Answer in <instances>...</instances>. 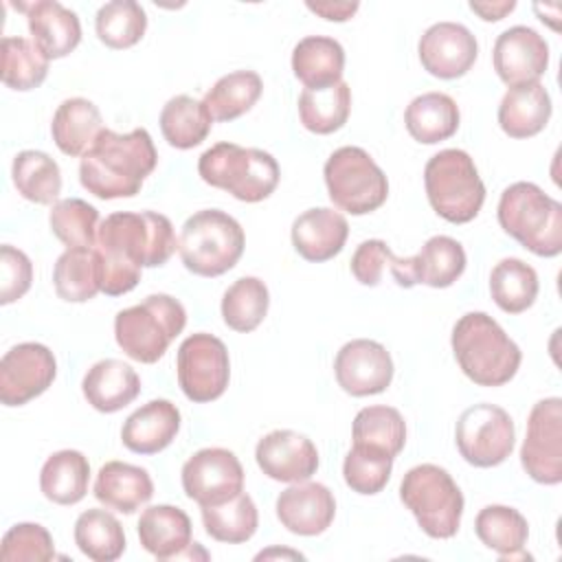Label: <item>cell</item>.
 Here are the masks:
<instances>
[{
  "instance_id": "21",
  "label": "cell",
  "mask_w": 562,
  "mask_h": 562,
  "mask_svg": "<svg viewBox=\"0 0 562 562\" xmlns=\"http://www.w3.org/2000/svg\"><path fill=\"white\" fill-rule=\"evenodd\" d=\"M26 13V24L33 42L48 59L70 55L81 42V22L75 11L57 0H37L31 4H15Z\"/></svg>"
},
{
  "instance_id": "40",
  "label": "cell",
  "mask_w": 562,
  "mask_h": 562,
  "mask_svg": "<svg viewBox=\"0 0 562 562\" xmlns=\"http://www.w3.org/2000/svg\"><path fill=\"white\" fill-rule=\"evenodd\" d=\"M263 81L255 70H235L215 81L204 94V105L213 121H233L246 114L261 97Z\"/></svg>"
},
{
  "instance_id": "13",
  "label": "cell",
  "mask_w": 562,
  "mask_h": 562,
  "mask_svg": "<svg viewBox=\"0 0 562 562\" xmlns=\"http://www.w3.org/2000/svg\"><path fill=\"white\" fill-rule=\"evenodd\" d=\"M525 472L542 485L562 481V400L547 397L533 404L520 448Z\"/></svg>"
},
{
  "instance_id": "8",
  "label": "cell",
  "mask_w": 562,
  "mask_h": 562,
  "mask_svg": "<svg viewBox=\"0 0 562 562\" xmlns=\"http://www.w3.org/2000/svg\"><path fill=\"white\" fill-rule=\"evenodd\" d=\"M424 187L432 211L452 224L472 222L485 202V184L463 149L437 151L424 167Z\"/></svg>"
},
{
  "instance_id": "47",
  "label": "cell",
  "mask_w": 562,
  "mask_h": 562,
  "mask_svg": "<svg viewBox=\"0 0 562 562\" xmlns=\"http://www.w3.org/2000/svg\"><path fill=\"white\" fill-rule=\"evenodd\" d=\"M53 235L66 248H94L99 233V211L81 198L57 200L48 215Z\"/></svg>"
},
{
  "instance_id": "22",
  "label": "cell",
  "mask_w": 562,
  "mask_h": 562,
  "mask_svg": "<svg viewBox=\"0 0 562 562\" xmlns=\"http://www.w3.org/2000/svg\"><path fill=\"white\" fill-rule=\"evenodd\" d=\"M349 235V224L342 213L318 206L303 211L292 222V246L305 261H327L334 259Z\"/></svg>"
},
{
  "instance_id": "18",
  "label": "cell",
  "mask_w": 562,
  "mask_h": 562,
  "mask_svg": "<svg viewBox=\"0 0 562 562\" xmlns=\"http://www.w3.org/2000/svg\"><path fill=\"white\" fill-rule=\"evenodd\" d=\"M417 53L426 72L439 79H457L474 66L479 44L468 26L457 22H437L419 37Z\"/></svg>"
},
{
  "instance_id": "53",
  "label": "cell",
  "mask_w": 562,
  "mask_h": 562,
  "mask_svg": "<svg viewBox=\"0 0 562 562\" xmlns=\"http://www.w3.org/2000/svg\"><path fill=\"white\" fill-rule=\"evenodd\" d=\"M270 555H279V551H263V553H259L257 555V560H261V558H270ZM281 555H292V558H303L301 553H294V551H281Z\"/></svg>"
},
{
  "instance_id": "51",
  "label": "cell",
  "mask_w": 562,
  "mask_h": 562,
  "mask_svg": "<svg viewBox=\"0 0 562 562\" xmlns=\"http://www.w3.org/2000/svg\"><path fill=\"white\" fill-rule=\"evenodd\" d=\"M305 7H307L312 13L325 18V20H329V22H345V20H351V15L360 9L358 2H331V0H316V2H314V0H307Z\"/></svg>"
},
{
  "instance_id": "10",
  "label": "cell",
  "mask_w": 562,
  "mask_h": 562,
  "mask_svg": "<svg viewBox=\"0 0 562 562\" xmlns=\"http://www.w3.org/2000/svg\"><path fill=\"white\" fill-rule=\"evenodd\" d=\"M329 200L351 215H367L389 198V180L380 165L353 145L338 147L323 167Z\"/></svg>"
},
{
  "instance_id": "33",
  "label": "cell",
  "mask_w": 562,
  "mask_h": 562,
  "mask_svg": "<svg viewBox=\"0 0 562 562\" xmlns=\"http://www.w3.org/2000/svg\"><path fill=\"white\" fill-rule=\"evenodd\" d=\"M53 285L59 299L86 303L101 292V261L94 248H66L55 261Z\"/></svg>"
},
{
  "instance_id": "49",
  "label": "cell",
  "mask_w": 562,
  "mask_h": 562,
  "mask_svg": "<svg viewBox=\"0 0 562 562\" xmlns=\"http://www.w3.org/2000/svg\"><path fill=\"white\" fill-rule=\"evenodd\" d=\"M55 558V544L46 527L37 522H18L13 525L0 547L2 562H46Z\"/></svg>"
},
{
  "instance_id": "1",
  "label": "cell",
  "mask_w": 562,
  "mask_h": 562,
  "mask_svg": "<svg viewBox=\"0 0 562 562\" xmlns=\"http://www.w3.org/2000/svg\"><path fill=\"white\" fill-rule=\"evenodd\" d=\"M178 239L167 215L156 211L112 213L97 233L101 261V292L121 296L134 290L143 268L165 266L176 252Z\"/></svg>"
},
{
  "instance_id": "43",
  "label": "cell",
  "mask_w": 562,
  "mask_h": 562,
  "mask_svg": "<svg viewBox=\"0 0 562 562\" xmlns=\"http://www.w3.org/2000/svg\"><path fill=\"white\" fill-rule=\"evenodd\" d=\"M384 272H389L400 288H413L415 277L411 268V257L400 259L382 239L362 241L351 257V274L362 285H380Z\"/></svg>"
},
{
  "instance_id": "38",
  "label": "cell",
  "mask_w": 562,
  "mask_h": 562,
  "mask_svg": "<svg viewBox=\"0 0 562 562\" xmlns=\"http://www.w3.org/2000/svg\"><path fill=\"white\" fill-rule=\"evenodd\" d=\"M351 112V88L338 81L323 90H303L299 97V119L314 134L338 132Z\"/></svg>"
},
{
  "instance_id": "12",
  "label": "cell",
  "mask_w": 562,
  "mask_h": 562,
  "mask_svg": "<svg viewBox=\"0 0 562 562\" xmlns=\"http://www.w3.org/2000/svg\"><path fill=\"white\" fill-rule=\"evenodd\" d=\"M178 384L182 393L195 402L206 404L224 395L231 378V360L226 345L206 331L187 336L176 356Z\"/></svg>"
},
{
  "instance_id": "4",
  "label": "cell",
  "mask_w": 562,
  "mask_h": 562,
  "mask_svg": "<svg viewBox=\"0 0 562 562\" xmlns=\"http://www.w3.org/2000/svg\"><path fill=\"white\" fill-rule=\"evenodd\" d=\"M501 228L538 257L562 252V204L533 182L509 184L498 200Z\"/></svg>"
},
{
  "instance_id": "26",
  "label": "cell",
  "mask_w": 562,
  "mask_h": 562,
  "mask_svg": "<svg viewBox=\"0 0 562 562\" xmlns=\"http://www.w3.org/2000/svg\"><path fill=\"white\" fill-rule=\"evenodd\" d=\"M553 105L547 88L540 81L509 88L498 105V125L509 138H531L540 134Z\"/></svg>"
},
{
  "instance_id": "28",
  "label": "cell",
  "mask_w": 562,
  "mask_h": 562,
  "mask_svg": "<svg viewBox=\"0 0 562 562\" xmlns=\"http://www.w3.org/2000/svg\"><path fill=\"white\" fill-rule=\"evenodd\" d=\"M292 70L307 90L329 88L342 81L345 50L334 37L307 35L292 50Z\"/></svg>"
},
{
  "instance_id": "34",
  "label": "cell",
  "mask_w": 562,
  "mask_h": 562,
  "mask_svg": "<svg viewBox=\"0 0 562 562\" xmlns=\"http://www.w3.org/2000/svg\"><path fill=\"white\" fill-rule=\"evenodd\" d=\"M158 123L165 140L171 147L193 149L206 140L213 127V116L204 101H198L189 94H178L162 105Z\"/></svg>"
},
{
  "instance_id": "24",
  "label": "cell",
  "mask_w": 562,
  "mask_h": 562,
  "mask_svg": "<svg viewBox=\"0 0 562 562\" xmlns=\"http://www.w3.org/2000/svg\"><path fill=\"white\" fill-rule=\"evenodd\" d=\"M83 397L99 413H116L132 404L140 393L138 373L116 358L94 362L81 382Z\"/></svg>"
},
{
  "instance_id": "35",
  "label": "cell",
  "mask_w": 562,
  "mask_h": 562,
  "mask_svg": "<svg viewBox=\"0 0 562 562\" xmlns=\"http://www.w3.org/2000/svg\"><path fill=\"white\" fill-rule=\"evenodd\" d=\"M465 263L463 246L448 235L430 237L422 250L411 257L415 283L428 288H450L463 274Z\"/></svg>"
},
{
  "instance_id": "7",
  "label": "cell",
  "mask_w": 562,
  "mask_h": 562,
  "mask_svg": "<svg viewBox=\"0 0 562 562\" xmlns=\"http://www.w3.org/2000/svg\"><path fill=\"white\" fill-rule=\"evenodd\" d=\"M244 246V228L233 215L220 209H204L187 217L178 237L180 259L198 277L228 272L239 261Z\"/></svg>"
},
{
  "instance_id": "42",
  "label": "cell",
  "mask_w": 562,
  "mask_h": 562,
  "mask_svg": "<svg viewBox=\"0 0 562 562\" xmlns=\"http://www.w3.org/2000/svg\"><path fill=\"white\" fill-rule=\"evenodd\" d=\"M268 305L270 294L266 283L257 277H239L222 296V318L233 331L248 334L263 323Z\"/></svg>"
},
{
  "instance_id": "44",
  "label": "cell",
  "mask_w": 562,
  "mask_h": 562,
  "mask_svg": "<svg viewBox=\"0 0 562 562\" xmlns=\"http://www.w3.org/2000/svg\"><path fill=\"white\" fill-rule=\"evenodd\" d=\"M48 57L26 37L2 40V81L11 90H33L44 83L48 75Z\"/></svg>"
},
{
  "instance_id": "32",
  "label": "cell",
  "mask_w": 562,
  "mask_h": 562,
  "mask_svg": "<svg viewBox=\"0 0 562 562\" xmlns=\"http://www.w3.org/2000/svg\"><path fill=\"white\" fill-rule=\"evenodd\" d=\"M90 463L79 450L53 452L40 472V490L55 505H77L88 494Z\"/></svg>"
},
{
  "instance_id": "37",
  "label": "cell",
  "mask_w": 562,
  "mask_h": 562,
  "mask_svg": "<svg viewBox=\"0 0 562 562\" xmlns=\"http://www.w3.org/2000/svg\"><path fill=\"white\" fill-rule=\"evenodd\" d=\"M538 274L522 259H501L490 272V294L494 303L507 314H520L529 310L538 296Z\"/></svg>"
},
{
  "instance_id": "16",
  "label": "cell",
  "mask_w": 562,
  "mask_h": 562,
  "mask_svg": "<svg viewBox=\"0 0 562 562\" xmlns=\"http://www.w3.org/2000/svg\"><path fill=\"white\" fill-rule=\"evenodd\" d=\"M334 373L345 393L353 397L378 395L386 391L393 380V360L384 345L356 338L345 342L336 353Z\"/></svg>"
},
{
  "instance_id": "45",
  "label": "cell",
  "mask_w": 562,
  "mask_h": 562,
  "mask_svg": "<svg viewBox=\"0 0 562 562\" xmlns=\"http://www.w3.org/2000/svg\"><path fill=\"white\" fill-rule=\"evenodd\" d=\"M353 443L384 450L393 459L406 443V422L393 406H367L353 419Z\"/></svg>"
},
{
  "instance_id": "23",
  "label": "cell",
  "mask_w": 562,
  "mask_h": 562,
  "mask_svg": "<svg viewBox=\"0 0 562 562\" xmlns=\"http://www.w3.org/2000/svg\"><path fill=\"white\" fill-rule=\"evenodd\" d=\"M180 430V411L169 400H151L136 408L121 428V441L136 454L165 450Z\"/></svg>"
},
{
  "instance_id": "46",
  "label": "cell",
  "mask_w": 562,
  "mask_h": 562,
  "mask_svg": "<svg viewBox=\"0 0 562 562\" xmlns=\"http://www.w3.org/2000/svg\"><path fill=\"white\" fill-rule=\"evenodd\" d=\"M97 35L114 50L130 48L138 44L147 29L145 9L134 0H112L97 11Z\"/></svg>"
},
{
  "instance_id": "14",
  "label": "cell",
  "mask_w": 562,
  "mask_h": 562,
  "mask_svg": "<svg viewBox=\"0 0 562 562\" xmlns=\"http://www.w3.org/2000/svg\"><path fill=\"white\" fill-rule=\"evenodd\" d=\"M182 490L200 507L226 503L244 492V468L226 448H202L182 465Z\"/></svg>"
},
{
  "instance_id": "9",
  "label": "cell",
  "mask_w": 562,
  "mask_h": 562,
  "mask_svg": "<svg viewBox=\"0 0 562 562\" xmlns=\"http://www.w3.org/2000/svg\"><path fill=\"white\" fill-rule=\"evenodd\" d=\"M400 498L426 536L446 540L459 531L463 494L443 468L435 463L411 468L402 479Z\"/></svg>"
},
{
  "instance_id": "15",
  "label": "cell",
  "mask_w": 562,
  "mask_h": 562,
  "mask_svg": "<svg viewBox=\"0 0 562 562\" xmlns=\"http://www.w3.org/2000/svg\"><path fill=\"white\" fill-rule=\"evenodd\" d=\"M57 375V360L46 345L20 342L0 360V402L22 406L42 395Z\"/></svg>"
},
{
  "instance_id": "30",
  "label": "cell",
  "mask_w": 562,
  "mask_h": 562,
  "mask_svg": "<svg viewBox=\"0 0 562 562\" xmlns=\"http://www.w3.org/2000/svg\"><path fill=\"white\" fill-rule=\"evenodd\" d=\"M459 105L446 92H424L415 97L404 112L408 134L424 145H435L450 138L459 130Z\"/></svg>"
},
{
  "instance_id": "19",
  "label": "cell",
  "mask_w": 562,
  "mask_h": 562,
  "mask_svg": "<svg viewBox=\"0 0 562 562\" xmlns=\"http://www.w3.org/2000/svg\"><path fill=\"white\" fill-rule=\"evenodd\" d=\"M259 470L281 483L307 481L318 470V450L301 432L272 430L259 439L255 448Z\"/></svg>"
},
{
  "instance_id": "31",
  "label": "cell",
  "mask_w": 562,
  "mask_h": 562,
  "mask_svg": "<svg viewBox=\"0 0 562 562\" xmlns=\"http://www.w3.org/2000/svg\"><path fill=\"white\" fill-rule=\"evenodd\" d=\"M474 531L479 540L496 551L501 560L529 558L525 553V544L529 538L527 518L507 505H487L476 514Z\"/></svg>"
},
{
  "instance_id": "50",
  "label": "cell",
  "mask_w": 562,
  "mask_h": 562,
  "mask_svg": "<svg viewBox=\"0 0 562 562\" xmlns=\"http://www.w3.org/2000/svg\"><path fill=\"white\" fill-rule=\"evenodd\" d=\"M33 281L31 259L9 244L0 248V303L9 305L22 299Z\"/></svg>"
},
{
  "instance_id": "29",
  "label": "cell",
  "mask_w": 562,
  "mask_h": 562,
  "mask_svg": "<svg viewBox=\"0 0 562 562\" xmlns=\"http://www.w3.org/2000/svg\"><path fill=\"white\" fill-rule=\"evenodd\" d=\"M101 130L103 119L99 108L83 97L61 101L50 123L53 140L66 156H83L92 147Z\"/></svg>"
},
{
  "instance_id": "25",
  "label": "cell",
  "mask_w": 562,
  "mask_h": 562,
  "mask_svg": "<svg viewBox=\"0 0 562 562\" xmlns=\"http://www.w3.org/2000/svg\"><path fill=\"white\" fill-rule=\"evenodd\" d=\"M154 496V483L145 468L125 463V461H108L99 468L94 481V498L108 509H116L121 514H134Z\"/></svg>"
},
{
  "instance_id": "3",
  "label": "cell",
  "mask_w": 562,
  "mask_h": 562,
  "mask_svg": "<svg viewBox=\"0 0 562 562\" xmlns=\"http://www.w3.org/2000/svg\"><path fill=\"white\" fill-rule=\"evenodd\" d=\"M452 351L459 369L479 386L507 384L522 360L518 345L485 312H468L452 327Z\"/></svg>"
},
{
  "instance_id": "20",
  "label": "cell",
  "mask_w": 562,
  "mask_h": 562,
  "mask_svg": "<svg viewBox=\"0 0 562 562\" xmlns=\"http://www.w3.org/2000/svg\"><path fill=\"white\" fill-rule=\"evenodd\" d=\"M336 516V501L327 485L301 481L283 490L277 498V518L296 536L323 533Z\"/></svg>"
},
{
  "instance_id": "36",
  "label": "cell",
  "mask_w": 562,
  "mask_h": 562,
  "mask_svg": "<svg viewBox=\"0 0 562 562\" xmlns=\"http://www.w3.org/2000/svg\"><path fill=\"white\" fill-rule=\"evenodd\" d=\"M18 193L35 204H55L61 193L59 165L37 149H24L13 158L11 167Z\"/></svg>"
},
{
  "instance_id": "27",
  "label": "cell",
  "mask_w": 562,
  "mask_h": 562,
  "mask_svg": "<svg viewBox=\"0 0 562 562\" xmlns=\"http://www.w3.org/2000/svg\"><path fill=\"white\" fill-rule=\"evenodd\" d=\"M138 540L158 560L180 558L191 547V518L176 505H151L138 518Z\"/></svg>"
},
{
  "instance_id": "52",
  "label": "cell",
  "mask_w": 562,
  "mask_h": 562,
  "mask_svg": "<svg viewBox=\"0 0 562 562\" xmlns=\"http://www.w3.org/2000/svg\"><path fill=\"white\" fill-rule=\"evenodd\" d=\"M470 9L474 13H479L481 20H485V22H498L516 9V2L514 0H498V2H474L472 0Z\"/></svg>"
},
{
  "instance_id": "6",
  "label": "cell",
  "mask_w": 562,
  "mask_h": 562,
  "mask_svg": "<svg viewBox=\"0 0 562 562\" xmlns=\"http://www.w3.org/2000/svg\"><path fill=\"white\" fill-rule=\"evenodd\" d=\"M187 325L184 305L169 294H149L143 303L114 316V338L123 353L136 362H158L171 340Z\"/></svg>"
},
{
  "instance_id": "41",
  "label": "cell",
  "mask_w": 562,
  "mask_h": 562,
  "mask_svg": "<svg viewBox=\"0 0 562 562\" xmlns=\"http://www.w3.org/2000/svg\"><path fill=\"white\" fill-rule=\"evenodd\" d=\"M202 522L206 533L217 542L239 544L255 536L259 525V514L252 498L246 492H239L226 503L200 507Z\"/></svg>"
},
{
  "instance_id": "48",
  "label": "cell",
  "mask_w": 562,
  "mask_h": 562,
  "mask_svg": "<svg viewBox=\"0 0 562 562\" xmlns=\"http://www.w3.org/2000/svg\"><path fill=\"white\" fill-rule=\"evenodd\" d=\"M393 470V457L380 448L353 443L342 463L345 483L364 496L378 494L386 487Z\"/></svg>"
},
{
  "instance_id": "17",
  "label": "cell",
  "mask_w": 562,
  "mask_h": 562,
  "mask_svg": "<svg viewBox=\"0 0 562 562\" xmlns=\"http://www.w3.org/2000/svg\"><path fill=\"white\" fill-rule=\"evenodd\" d=\"M492 61L498 79L509 86H525L540 81L549 66V44L529 26H509L503 31L492 50Z\"/></svg>"
},
{
  "instance_id": "39",
  "label": "cell",
  "mask_w": 562,
  "mask_h": 562,
  "mask_svg": "<svg viewBox=\"0 0 562 562\" xmlns=\"http://www.w3.org/2000/svg\"><path fill=\"white\" fill-rule=\"evenodd\" d=\"M75 544L94 562H114L125 551V531L105 509H86L75 522Z\"/></svg>"
},
{
  "instance_id": "5",
  "label": "cell",
  "mask_w": 562,
  "mask_h": 562,
  "mask_svg": "<svg viewBox=\"0 0 562 562\" xmlns=\"http://www.w3.org/2000/svg\"><path fill=\"white\" fill-rule=\"evenodd\" d=\"M200 178L239 202H261L279 184V162L272 154L237 143H217L198 160Z\"/></svg>"
},
{
  "instance_id": "11",
  "label": "cell",
  "mask_w": 562,
  "mask_h": 562,
  "mask_svg": "<svg viewBox=\"0 0 562 562\" xmlns=\"http://www.w3.org/2000/svg\"><path fill=\"white\" fill-rule=\"evenodd\" d=\"M459 454L474 468L501 465L514 450L516 428L509 413L496 404H474L461 413L454 428Z\"/></svg>"
},
{
  "instance_id": "2",
  "label": "cell",
  "mask_w": 562,
  "mask_h": 562,
  "mask_svg": "<svg viewBox=\"0 0 562 562\" xmlns=\"http://www.w3.org/2000/svg\"><path fill=\"white\" fill-rule=\"evenodd\" d=\"M158 154L145 127L116 134L103 127L92 147L81 156V187L101 198H132L140 191L145 178L156 169Z\"/></svg>"
}]
</instances>
